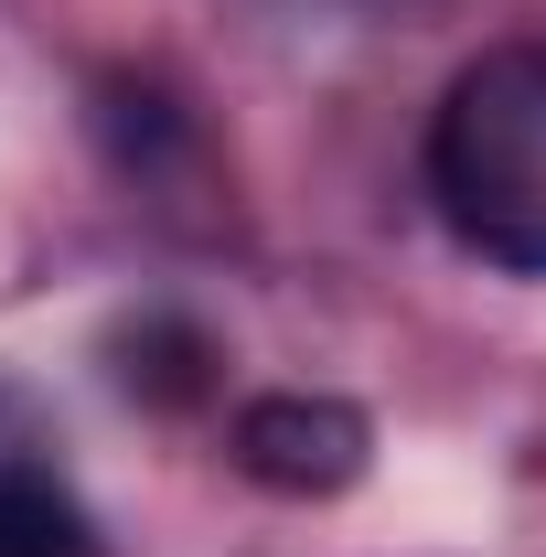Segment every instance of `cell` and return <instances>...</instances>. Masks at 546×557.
Here are the masks:
<instances>
[{
	"label": "cell",
	"mask_w": 546,
	"mask_h": 557,
	"mask_svg": "<svg viewBox=\"0 0 546 557\" xmlns=\"http://www.w3.org/2000/svg\"><path fill=\"white\" fill-rule=\"evenodd\" d=\"M108 364H119V386H129L139 408H161V418H183V408H204L214 397V333L204 322H183V311H139V322H119L108 333Z\"/></svg>",
	"instance_id": "obj_3"
},
{
	"label": "cell",
	"mask_w": 546,
	"mask_h": 557,
	"mask_svg": "<svg viewBox=\"0 0 546 557\" xmlns=\"http://www.w3.org/2000/svg\"><path fill=\"white\" fill-rule=\"evenodd\" d=\"M429 205L482 269L546 278V44H493L429 119Z\"/></svg>",
	"instance_id": "obj_1"
},
{
	"label": "cell",
	"mask_w": 546,
	"mask_h": 557,
	"mask_svg": "<svg viewBox=\"0 0 546 557\" xmlns=\"http://www.w3.org/2000/svg\"><path fill=\"white\" fill-rule=\"evenodd\" d=\"M0 557H97V525L54 472L0 461Z\"/></svg>",
	"instance_id": "obj_5"
},
{
	"label": "cell",
	"mask_w": 546,
	"mask_h": 557,
	"mask_svg": "<svg viewBox=\"0 0 546 557\" xmlns=\"http://www.w3.org/2000/svg\"><path fill=\"white\" fill-rule=\"evenodd\" d=\"M236 472L258 493H289V504H333V493L364 483L375 461V418L353 397H311V386H278V397H247L236 429H225Z\"/></svg>",
	"instance_id": "obj_2"
},
{
	"label": "cell",
	"mask_w": 546,
	"mask_h": 557,
	"mask_svg": "<svg viewBox=\"0 0 546 557\" xmlns=\"http://www.w3.org/2000/svg\"><path fill=\"white\" fill-rule=\"evenodd\" d=\"M86 119H97V150H108L129 183H172V172L194 161V119H183L150 75H108Z\"/></svg>",
	"instance_id": "obj_4"
}]
</instances>
